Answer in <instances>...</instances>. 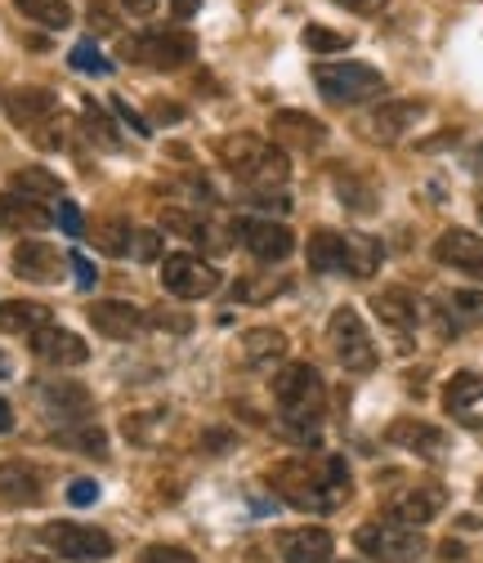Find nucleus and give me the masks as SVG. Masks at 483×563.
Segmentation results:
<instances>
[{"mask_svg": "<svg viewBox=\"0 0 483 563\" xmlns=\"http://www.w3.org/2000/svg\"><path fill=\"white\" fill-rule=\"evenodd\" d=\"M479 402H483V376H479V372H457V376L448 380V389H443L448 416H457L461 426H483L479 411H474Z\"/></svg>", "mask_w": 483, "mask_h": 563, "instance_id": "nucleus-22", "label": "nucleus"}, {"mask_svg": "<svg viewBox=\"0 0 483 563\" xmlns=\"http://www.w3.org/2000/svg\"><path fill=\"white\" fill-rule=\"evenodd\" d=\"M268 134H273V144H287V148H305V153H314V148H322L327 144V125L318 121V117H309V112H296V108H278L268 117Z\"/></svg>", "mask_w": 483, "mask_h": 563, "instance_id": "nucleus-11", "label": "nucleus"}, {"mask_svg": "<svg viewBox=\"0 0 483 563\" xmlns=\"http://www.w3.org/2000/svg\"><path fill=\"white\" fill-rule=\"evenodd\" d=\"M144 322H153V327H162V331H175V335L193 331V318L179 313V309H153V313H144Z\"/></svg>", "mask_w": 483, "mask_h": 563, "instance_id": "nucleus-38", "label": "nucleus"}, {"mask_svg": "<svg viewBox=\"0 0 483 563\" xmlns=\"http://www.w3.org/2000/svg\"><path fill=\"white\" fill-rule=\"evenodd\" d=\"M140 563H197L184 545H149L144 554H140Z\"/></svg>", "mask_w": 483, "mask_h": 563, "instance_id": "nucleus-39", "label": "nucleus"}, {"mask_svg": "<svg viewBox=\"0 0 483 563\" xmlns=\"http://www.w3.org/2000/svg\"><path fill=\"white\" fill-rule=\"evenodd\" d=\"M58 224H63L67 238H81V233H86V220H81V210H77L73 201H63V206H58Z\"/></svg>", "mask_w": 483, "mask_h": 563, "instance_id": "nucleus-43", "label": "nucleus"}, {"mask_svg": "<svg viewBox=\"0 0 483 563\" xmlns=\"http://www.w3.org/2000/svg\"><path fill=\"white\" fill-rule=\"evenodd\" d=\"M67 264H73V273H77V287H81V291H90L95 282H99V268H95V264H90L81 251H73V255H67Z\"/></svg>", "mask_w": 483, "mask_h": 563, "instance_id": "nucleus-42", "label": "nucleus"}, {"mask_svg": "<svg viewBox=\"0 0 483 563\" xmlns=\"http://www.w3.org/2000/svg\"><path fill=\"white\" fill-rule=\"evenodd\" d=\"M130 242H134V246H130V255H134V260H157V255H162V238H157V233H149V229L130 233Z\"/></svg>", "mask_w": 483, "mask_h": 563, "instance_id": "nucleus-40", "label": "nucleus"}, {"mask_svg": "<svg viewBox=\"0 0 483 563\" xmlns=\"http://www.w3.org/2000/svg\"><path fill=\"white\" fill-rule=\"evenodd\" d=\"M435 260L448 264V268H457V273L483 277V238L470 233V229H448L435 242Z\"/></svg>", "mask_w": 483, "mask_h": 563, "instance_id": "nucleus-14", "label": "nucleus"}, {"mask_svg": "<svg viewBox=\"0 0 483 563\" xmlns=\"http://www.w3.org/2000/svg\"><path fill=\"white\" fill-rule=\"evenodd\" d=\"M41 541H45L54 554L73 559V563H95V559H108V554H112V537H108L103 528L67 523V519L45 523V528H41Z\"/></svg>", "mask_w": 483, "mask_h": 563, "instance_id": "nucleus-9", "label": "nucleus"}, {"mask_svg": "<svg viewBox=\"0 0 483 563\" xmlns=\"http://www.w3.org/2000/svg\"><path fill=\"white\" fill-rule=\"evenodd\" d=\"M58 443H63V448H86V452H95V456L108 452V439H103V430H95V426H86V430H77V434H58Z\"/></svg>", "mask_w": 483, "mask_h": 563, "instance_id": "nucleus-36", "label": "nucleus"}, {"mask_svg": "<svg viewBox=\"0 0 483 563\" xmlns=\"http://www.w3.org/2000/svg\"><path fill=\"white\" fill-rule=\"evenodd\" d=\"M0 229L6 233H36V229H50V210L32 197H19V192H0Z\"/></svg>", "mask_w": 483, "mask_h": 563, "instance_id": "nucleus-23", "label": "nucleus"}, {"mask_svg": "<svg viewBox=\"0 0 483 563\" xmlns=\"http://www.w3.org/2000/svg\"><path fill=\"white\" fill-rule=\"evenodd\" d=\"M58 251L50 242H19L14 246V273L28 282H58Z\"/></svg>", "mask_w": 483, "mask_h": 563, "instance_id": "nucleus-25", "label": "nucleus"}, {"mask_svg": "<svg viewBox=\"0 0 483 563\" xmlns=\"http://www.w3.org/2000/svg\"><path fill=\"white\" fill-rule=\"evenodd\" d=\"M14 10L28 14L41 27H54V32L73 27V5H67V0H14Z\"/></svg>", "mask_w": 483, "mask_h": 563, "instance_id": "nucleus-31", "label": "nucleus"}, {"mask_svg": "<svg viewBox=\"0 0 483 563\" xmlns=\"http://www.w3.org/2000/svg\"><path fill=\"white\" fill-rule=\"evenodd\" d=\"M216 153H220L224 170H233L242 184H251L260 192L283 188L287 175H292L287 153L273 144V139H264V134H229V139H220Z\"/></svg>", "mask_w": 483, "mask_h": 563, "instance_id": "nucleus-2", "label": "nucleus"}, {"mask_svg": "<svg viewBox=\"0 0 483 563\" xmlns=\"http://www.w3.org/2000/svg\"><path fill=\"white\" fill-rule=\"evenodd\" d=\"M331 532L327 528H287L278 532V554L283 563H331Z\"/></svg>", "mask_w": 483, "mask_h": 563, "instance_id": "nucleus-16", "label": "nucleus"}, {"mask_svg": "<svg viewBox=\"0 0 483 563\" xmlns=\"http://www.w3.org/2000/svg\"><path fill=\"white\" fill-rule=\"evenodd\" d=\"M372 309H376V318H381L389 331H398V335H411V331L421 327V305H417V296L403 291V287L376 291V296H372Z\"/></svg>", "mask_w": 483, "mask_h": 563, "instance_id": "nucleus-18", "label": "nucleus"}, {"mask_svg": "<svg viewBox=\"0 0 483 563\" xmlns=\"http://www.w3.org/2000/svg\"><path fill=\"white\" fill-rule=\"evenodd\" d=\"M314 81H318V95L336 108H359L385 95V77L372 63H318Z\"/></svg>", "mask_w": 483, "mask_h": 563, "instance_id": "nucleus-4", "label": "nucleus"}, {"mask_svg": "<svg viewBox=\"0 0 483 563\" xmlns=\"http://www.w3.org/2000/svg\"><path fill=\"white\" fill-rule=\"evenodd\" d=\"M36 398L58 420H81L90 411V389H81L77 380H41L36 385Z\"/></svg>", "mask_w": 483, "mask_h": 563, "instance_id": "nucleus-20", "label": "nucleus"}, {"mask_svg": "<svg viewBox=\"0 0 483 563\" xmlns=\"http://www.w3.org/2000/svg\"><path fill=\"white\" fill-rule=\"evenodd\" d=\"M125 5V14H134V19H149L153 10H157V0H121Z\"/></svg>", "mask_w": 483, "mask_h": 563, "instance_id": "nucleus-48", "label": "nucleus"}, {"mask_svg": "<svg viewBox=\"0 0 483 563\" xmlns=\"http://www.w3.org/2000/svg\"><path fill=\"white\" fill-rule=\"evenodd\" d=\"M283 354H287V335L278 327H251V331H242V358L251 367H264V363L283 358Z\"/></svg>", "mask_w": 483, "mask_h": 563, "instance_id": "nucleus-28", "label": "nucleus"}, {"mask_svg": "<svg viewBox=\"0 0 483 563\" xmlns=\"http://www.w3.org/2000/svg\"><path fill=\"white\" fill-rule=\"evenodd\" d=\"M300 41H305L314 54H340V49H350V36L336 32V27H322V23H309Z\"/></svg>", "mask_w": 483, "mask_h": 563, "instance_id": "nucleus-33", "label": "nucleus"}, {"mask_svg": "<svg viewBox=\"0 0 483 563\" xmlns=\"http://www.w3.org/2000/svg\"><path fill=\"white\" fill-rule=\"evenodd\" d=\"M67 63H73L77 73H86V77H108V73H112V63L95 49V41H81L73 54H67Z\"/></svg>", "mask_w": 483, "mask_h": 563, "instance_id": "nucleus-34", "label": "nucleus"}, {"mask_svg": "<svg viewBox=\"0 0 483 563\" xmlns=\"http://www.w3.org/2000/svg\"><path fill=\"white\" fill-rule=\"evenodd\" d=\"M283 291H292V282L287 277H246V282H238L233 287V296L238 300H246V305H264V300H273V296H283Z\"/></svg>", "mask_w": 483, "mask_h": 563, "instance_id": "nucleus-32", "label": "nucleus"}, {"mask_svg": "<svg viewBox=\"0 0 483 563\" xmlns=\"http://www.w3.org/2000/svg\"><path fill=\"white\" fill-rule=\"evenodd\" d=\"M10 430H14V411L6 398H0V434H10Z\"/></svg>", "mask_w": 483, "mask_h": 563, "instance_id": "nucleus-50", "label": "nucleus"}, {"mask_svg": "<svg viewBox=\"0 0 483 563\" xmlns=\"http://www.w3.org/2000/svg\"><path fill=\"white\" fill-rule=\"evenodd\" d=\"M90 27H95V32H117V19H112L103 5H95V10H90Z\"/></svg>", "mask_w": 483, "mask_h": 563, "instance_id": "nucleus-47", "label": "nucleus"}, {"mask_svg": "<svg viewBox=\"0 0 483 563\" xmlns=\"http://www.w3.org/2000/svg\"><path fill=\"white\" fill-rule=\"evenodd\" d=\"M327 344L344 372H372L376 367V344H372V331L363 322V313L354 305H340L327 322Z\"/></svg>", "mask_w": 483, "mask_h": 563, "instance_id": "nucleus-6", "label": "nucleus"}, {"mask_svg": "<svg viewBox=\"0 0 483 563\" xmlns=\"http://www.w3.org/2000/svg\"><path fill=\"white\" fill-rule=\"evenodd\" d=\"M121 54L130 63H144V67H157V73H175V67L193 63L197 54V41L179 27H149L140 36H125L121 41Z\"/></svg>", "mask_w": 483, "mask_h": 563, "instance_id": "nucleus-5", "label": "nucleus"}, {"mask_svg": "<svg viewBox=\"0 0 483 563\" xmlns=\"http://www.w3.org/2000/svg\"><path fill=\"white\" fill-rule=\"evenodd\" d=\"M448 305L457 309L461 322H483V291H452Z\"/></svg>", "mask_w": 483, "mask_h": 563, "instance_id": "nucleus-35", "label": "nucleus"}, {"mask_svg": "<svg viewBox=\"0 0 483 563\" xmlns=\"http://www.w3.org/2000/svg\"><path fill=\"white\" fill-rule=\"evenodd\" d=\"M0 501L6 506H36L41 501V474L23 461H0Z\"/></svg>", "mask_w": 483, "mask_h": 563, "instance_id": "nucleus-24", "label": "nucleus"}, {"mask_svg": "<svg viewBox=\"0 0 483 563\" xmlns=\"http://www.w3.org/2000/svg\"><path fill=\"white\" fill-rule=\"evenodd\" d=\"M421 117H426V103H421V99H385V103L372 112L367 130H372L376 144H394V139H403Z\"/></svg>", "mask_w": 483, "mask_h": 563, "instance_id": "nucleus-15", "label": "nucleus"}, {"mask_svg": "<svg viewBox=\"0 0 483 563\" xmlns=\"http://www.w3.org/2000/svg\"><path fill=\"white\" fill-rule=\"evenodd\" d=\"M273 487L296 510L331 515L350 501V465H344V456H296L273 470Z\"/></svg>", "mask_w": 483, "mask_h": 563, "instance_id": "nucleus-1", "label": "nucleus"}, {"mask_svg": "<svg viewBox=\"0 0 483 563\" xmlns=\"http://www.w3.org/2000/svg\"><path fill=\"white\" fill-rule=\"evenodd\" d=\"M0 376H10V358L6 354H0Z\"/></svg>", "mask_w": 483, "mask_h": 563, "instance_id": "nucleus-51", "label": "nucleus"}, {"mask_svg": "<svg viewBox=\"0 0 483 563\" xmlns=\"http://www.w3.org/2000/svg\"><path fill=\"white\" fill-rule=\"evenodd\" d=\"M99 246L108 255H130V229L125 224H99Z\"/></svg>", "mask_w": 483, "mask_h": 563, "instance_id": "nucleus-37", "label": "nucleus"}, {"mask_svg": "<svg viewBox=\"0 0 483 563\" xmlns=\"http://www.w3.org/2000/svg\"><path fill=\"white\" fill-rule=\"evenodd\" d=\"M340 10H350V14H381L389 0H336Z\"/></svg>", "mask_w": 483, "mask_h": 563, "instance_id": "nucleus-46", "label": "nucleus"}, {"mask_svg": "<svg viewBox=\"0 0 483 563\" xmlns=\"http://www.w3.org/2000/svg\"><path fill=\"white\" fill-rule=\"evenodd\" d=\"M448 506V492L443 487H411V492H403V497H394L389 501V519L394 523H403V528H421V523H430L439 510Z\"/></svg>", "mask_w": 483, "mask_h": 563, "instance_id": "nucleus-17", "label": "nucleus"}, {"mask_svg": "<svg viewBox=\"0 0 483 563\" xmlns=\"http://www.w3.org/2000/svg\"><path fill=\"white\" fill-rule=\"evenodd\" d=\"M32 354L41 358V363H50V367H81L86 358H90V349H86V340L77 335V331H67V327H41V331H32Z\"/></svg>", "mask_w": 483, "mask_h": 563, "instance_id": "nucleus-12", "label": "nucleus"}, {"mask_svg": "<svg viewBox=\"0 0 483 563\" xmlns=\"http://www.w3.org/2000/svg\"><path fill=\"white\" fill-rule=\"evenodd\" d=\"M6 112H10V121L14 125H41L45 117H54V108H58V99H54V90H45V86H19V90H10L6 99Z\"/></svg>", "mask_w": 483, "mask_h": 563, "instance_id": "nucleus-21", "label": "nucleus"}, {"mask_svg": "<svg viewBox=\"0 0 483 563\" xmlns=\"http://www.w3.org/2000/svg\"><path fill=\"white\" fill-rule=\"evenodd\" d=\"M112 112H117V117H121V121H125V125H130L134 134H153V130H149V121H144L140 112H134V108H130L125 99H112Z\"/></svg>", "mask_w": 483, "mask_h": 563, "instance_id": "nucleus-45", "label": "nucleus"}, {"mask_svg": "<svg viewBox=\"0 0 483 563\" xmlns=\"http://www.w3.org/2000/svg\"><path fill=\"white\" fill-rule=\"evenodd\" d=\"M394 448H407L411 456H421V461H443L448 456V434L439 430V426H430V420H394L389 426V434H385Z\"/></svg>", "mask_w": 483, "mask_h": 563, "instance_id": "nucleus-13", "label": "nucleus"}, {"mask_svg": "<svg viewBox=\"0 0 483 563\" xmlns=\"http://www.w3.org/2000/svg\"><path fill=\"white\" fill-rule=\"evenodd\" d=\"M50 322V309L36 300H6L0 305V331L6 335H32Z\"/></svg>", "mask_w": 483, "mask_h": 563, "instance_id": "nucleus-29", "label": "nucleus"}, {"mask_svg": "<svg viewBox=\"0 0 483 563\" xmlns=\"http://www.w3.org/2000/svg\"><path fill=\"white\" fill-rule=\"evenodd\" d=\"M90 327L108 340H130V335H140L144 327V309H134L130 300H99L90 309Z\"/></svg>", "mask_w": 483, "mask_h": 563, "instance_id": "nucleus-19", "label": "nucleus"}, {"mask_svg": "<svg viewBox=\"0 0 483 563\" xmlns=\"http://www.w3.org/2000/svg\"><path fill=\"white\" fill-rule=\"evenodd\" d=\"M162 287L175 296V300H206L220 291V268L206 264L201 255H188V251H175L162 260Z\"/></svg>", "mask_w": 483, "mask_h": 563, "instance_id": "nucleus-7", "label": "nucleus"}, {"mask_svg": "<svg viewBox=\"0 0 483 563\" xmlns=\"http://www.w3.org/2000/svg\"><path fill=\"white\" fill-rule=\"evenodd\" d=\"M171 10H175L179 19H193V14L201 10V0H171Z\"/></svg>", "mask_w": 483, "mask_h": 563, "instance_id": "nucleus-49", "label": "nucleus"}, {"mask_svg": "<svg viewBox=\"0 0 483 563\" xmlns=\"http://www.w3.org/2000/svg\"><path fill=\"white\" fill-rule=\"evenodd\" d=\"M273 398L283 407V420H292V430H318L327 411V385L309 363H292L273 376Z\"/></svg>", "mask_w": 483, "mask_h": 563, "instance_id": "nucleus-3", "label": "nucleus"}, {"mask_svg": "<svg viewBox=\"0 0 483 563\" xmlns=\"http://www.w3.org/2000/svg\"><path fill=\"white\" fill-rule=\"evenodd\" d=\"M479 501H483V483H479Z\"/></svg>", "mask_w": 483, "mask_h": 563, "instance_id": "nucleus-52", "label": "nucleus"}, {"mask_svg": "<svg viewBox=\"0 0 483 563\" xmlns=\"http://www.w3.org/2000/svg\"><path fill=\"white\" fill-rule=\"evenodd\" d=\"M354 545L381 563H411L426 554L421 528H403V523H363L354 532Z\"/></svg>", "mask_w": 483, "mask_h": 563, "instance_id": "nucleus-8", "label": "nucleus"}, {"mask_svg": "<svg viewBox=\"0 0 483 563\" xmlns=\"http://www.w3.org/2000/svg\"><path fill=\"white\" fill-rule=\"evenodd\" d=\"M233 238L264 264H283L296 255V238L287 224H273V220H255V216H238L233 220Z\"/></svg>", "mask_w": 483, "mask_h": 563, "instance_id": "nucleus-10", "label": "nucleus"}, {"mask_svg": "<svg viewBox=\"0 0 483 563\" xmlns=\"http://www.w3.org/2000/svg\"><path fill=\"white\" fill-rule=\"evenodd\" d=\"M67 501L73 506H95L99 501V483L95 478H73L67 483Z\"/></svg>", "mask_w": 483, "mask_h": 563, "instance_id": "nucleus-41", "label": "nucleus"}, {"mask_svg": "<svg viewBox=\"0 0 483 563\" xmlns=\"http://www.w3.org/2000/svg\"><path fill=\"white\" fill-rule=\"evenodd\" d=\"M86 121H90V125H95V139H99V144H108V148H112V144H117V139H112V125H108V121H103V112H99V108H95V99H86Z\"/></svg>", "mask_w": 483, "mask_h": 563, "instance_id": "nucleus-44", "label": "nucleus"}, {"mask_svg": "<svg viewBox=\"0 0 483 563\" xmlns=\"http://www.w3.org/2000/svg\"><path fill=\"white\" fill-rule=\"evenodd\" d=\"M10 192L32 197V201H45V197H58L63 184H58V175H50V170H41V166H23V170H14Z\"/></svg>", "mask_w": 483, "mask_h": 563, "instance_id": "nucleus-30", "label": "nucleus"}, {"mask_svg": "<svg viewBox=\"0 0 483 563\" xmlns=\"http://www.w3.org/2000/svg\"><path fill=\"white\" fill-rule=\"evenodd\" d=\"M381 260H385V251H381L376 238L344 233V264H340V273H350V277H376Z\"/></svg>", "mask_w": 483, "mask_h": 563, "instance_id": "nucleus-26", "label": "nucleus"}, {"mask_svg": "<svg viewBox=\"0 0 483 563\" xmlns=\"http://www.w3.org/2000/svg\"><path fill=\"white\" fill-rule=\"evenodd\" d=\"M305 260H309V273H340V264H344V233L314 229L309 246H305Z\"/></svg>", "mask_w": 483, "mask_h": 563, "instance_id": "nucleus-27", "label": "nucleus"}]
</instances>
